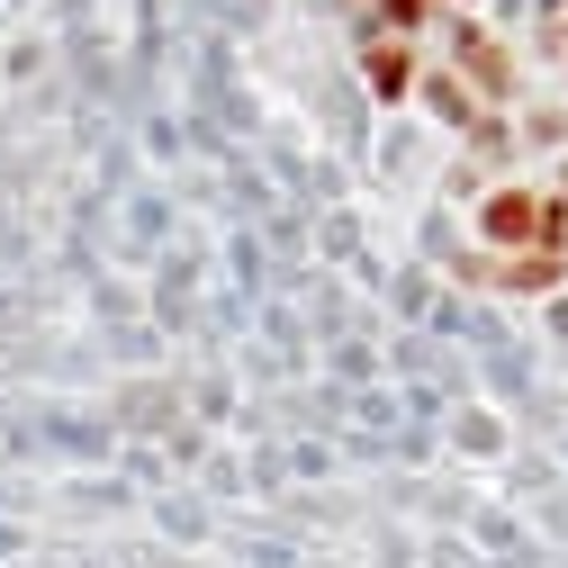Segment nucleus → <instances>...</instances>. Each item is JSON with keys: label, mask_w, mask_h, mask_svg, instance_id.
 <instances>
[{"label": "nucleus", "mask_w": 568, "mask_h": 568, "mask_svg": "<svg viewBox=\"0 0 568 568\" xmlns=\"http://www.w3.org/2000/svg\"><path fill=\"white\" fill-rule=\"evenodd\" d=\"M487 226H496V235H524V226H559V207H532V199H496V207H487Z\"/></svg>", "instance_id": "nucleus-1"}]
</instances>
